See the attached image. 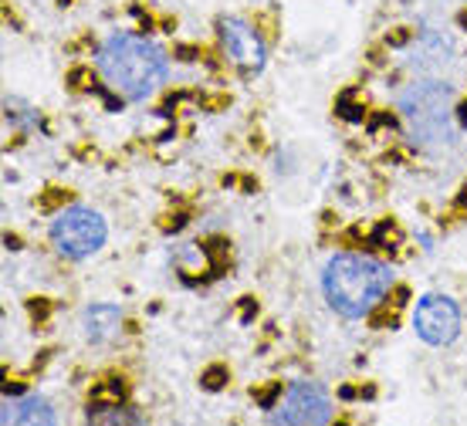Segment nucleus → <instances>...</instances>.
<instances>
[{"mask_svg":"<svg viewBox=\"0 0 467 426\" xmlns=\"http://www.w3.org/2000/svg\"><path fill=\"white\" fill-rule=\"evenodd\" d=\"M464 28H467V17H464Z\"/></svg>","mask_w":467,"mask_h":426,"instance_id":"nucleus-12","label":"nucleus"},{"mask_svg":"<svg viewBox=\"0 0 467 426\" xmlns=\"http://www.w3.org/2000/svg\"><path fill=\"white\" fill-rule=\"evenodd\" d=\"M413 328L427 345H447L461 332V308L447 294H427L417 302Z\"/></svg>","mask_w":467,"mask_h":426,"instance_id":"nucleus-6","label":"nucleus"},{"mask_svg":"<svg viewBox=\"0 0 467 426\" xmlns=\"http://www.w3.org/2000/svg\"><path fill=\"white\" fill-rule=\"evenodd\" d=\"M99 72L108 89L129 102H146L166 81L169 61L160 47L139 34H112L99 51Z\"/></svg>","mask_w":467,"mask_h":426,"instance_id":"nucleus-1","label":"nucleus"},{"mask_svg":"<svg viewBox=\"0 0 467 426\" xmlns=\"http://www.w3.org/2000/svg\"><path fill=\"white\" fill-rule=\"evenodd\" d=\"M108 237L106 220L85 207H68L51 220V241L65 258H91Z\"/></svg>","mask_w":467,"mask_h":426,"instance_id":"nucleus-4","label":"nucleus"},{"mask_svg":"<svg viewBox=\"0 0 467 426\" xmlns=\"http://www.w3.org/2000/svg\"><path fill=\"white\" fill-rule=\"evenodd\" d=\"M325 302L342 319H362L393 288V271L366 254H335L322 274Z\"/></svg>","mask_w":467,"mask_h":426,"instance_id":"nucleus-2","label":"nucleus"},{"mask_svg":"<svg viewBox=\"0 0 467 426\" xmlns=\"http://www.w3.org/2000/svg\"><path fill=\"white\" fill-rule=\"evenodd\" d=\"M454 61V38L437 28H423L407 51V64L417 75H440Z\"/></svg>","mask_w":467,"mask_h":426,"instance_id":"nucleus-7","label":"nucleus"},{"mask_svg":"<svg viewBox=\"0 0 467 426\" xmlns=\"http://www.w3.org/2000/svg\"><path fill=\"white\" fill-rule=\"evenodd\" d=\"M221 38H224V51L234 64H241L247 72H257L264 64V45H261V38L251 24H244L238 17H227L221 24Z\"/></svg>","mask_w":467,"mask_h":426,"instance_id":"nucleus-8","label":"nucleus"},{"mask_svg":"<svg viewBox=\"0 0 467 426\" xmlns=\"http://www.w3.org/2000/svg\"><path fill=\"white\" fill-rule=\"evenodd\" d=\"M4 423H55V413L48 406V399L28 396V399H21L14 406H7Z\"/></svg>","mask_w":467,"mask_h":426,"instance_id":"nucleus-10","label":"nucleus"},{"mask_svg":"<svg viewBox=\"0 0 467 426\" xmlns=\"http://www.w3.org/2000/svg\"><path fill=\"white\" fill-rule=\"evenodd\" d=\"M119 325H122V311L116 304H91L89 311H85V335H89L91 342L116 338Z\"/></svg>","mask_w":467,"mask_h":426,"instance_id":"nucleus-9","label":"nucleus"},{"mask_svg":"<svg viewBox=\"0 0 467 426\" xmlns=\"http://www.w3.org/2000/svg\"><path fill=\"white\" fill-rule=\"evenodd\" d=\"M329 416H332V399L318 382H291L272 420L291 426H308V423L318 426L329 423Z\"/></svg>","mask_w":467,"mask_h":426,"instance_id":"nucleus-5","label":"nucleus"},{"mask_svg":"<svg viewBox=\"0 0 467 426\" xmlns=\"http://www.w3.org/2000/svg\"><path fill=\"white\" fill-rule=\"evenodd\" d=\"M89 420H95V423H139V416H129V413H89Z\"/></svg>","mask_w":467,"mask_h":426,"instance_id":"nucleus-11","label":"nucleus"},{"mask_svg":"<svg viewBox=\"0 0 467 426\" xmlns=\"http://www.w3.org/2000/svg\"><path fill=\"white\" fill-rule=\"evenodd\" d=\"M400 115L407 122L410 139L423 149H444L457 136L454 91L437 78H420L400 95Z\"/></svg>","mask_w":467,"mask_h":426,"instance_id":"nucleus-3","label":"nucleus"}]
</instances>
